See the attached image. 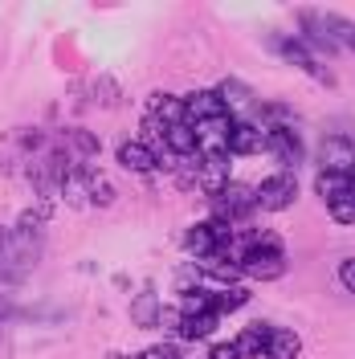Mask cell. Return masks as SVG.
<instances>
[{"label":"cell","instance_id":"2","mask_svg":"<svg viewBox=\"0 0 355 359\" xmlns=\"http://www.w3.org/2000/svg\"><path fill=\"white\" fill-rule=\"evenodd\" d=\"M233 237H237V233H233L225 221L208 217V221L192 224V229L184 233V249H188L196 262H217V257H225V253H229Z\"/></svg>","mask_w":355,"mask_h":359},{"label":"cell","instance_id":"21","mask_svg":"<svg viewBox=\"0 0 355 359\" xmlns=\"http://www.w3.org/2000/svg\"><path fill=\"white\" fill-rule=\"evenodd\" d=\"M323 21H327V29H331V37L339 41V49H351L355 53V21L339 17V13H323Z\"/></svg>","mask_w":355,"mask_h":359},{"label":"cell","instance_id":"8","mask_svg":"<svg viewBox=\"0 0 355 359\" xmlns=\"http://www.w3.org/2000/svg\"><path fill=\"white\" fill-rule=\"evenodd\" d=\"M266 127L257 118H233V135H229V156H257L266 151Z\"/></svg>","mask_w":355,"mask_h":359},{"label":"cell","instance_id":"22","mask_svg":"<svg viewBox=\"0 0 355 359\" xmlns=\"http://www.w3.org/2000/svg\"><path fill=\"white\" fill-rule=\"evenodd\" d=\"M339 286L347 294H355V257H343L339 262Z\"/></svg>","mask_w":355,"mask_h":359},{"label":"cell","instance_id":"19","mask_svg":"<svg viewBox=\"0 0 355 359\" xmlns=\"http://www.w3.org/2000/svg\"><path fill=\"white\" fill-rule=\"evenodd\" d=\"M302 351V339L286 331V327H274V335H269V359H298Z\"/></svg>","mask_w":355,"mask_h":359},{"label":"cell","instance_id":"20","mask_svg":"<svg viewBox=\"0 0 355 359\" xmlns=\"http://www.w3.org/2000/svg\"><path fill=\"white\" fill-rule=\"evenodd\" d=\"M327 212H331L335 224H355V184L343 188V192H335L327 201Z\"/></svg>","mask_w":355,"mask_h":359},{"label":"cell","instance_id":"23","mask_svg":"<svg viewBox=\"0 0 355 359\" xmlns=\"http://www.w3.org/2000/svg\"><path fill=\"white\" fill-rule=\"evenodd\" d=\"M208 359H241V351H237V343H217L208 351Z\"/></svg>","mask_w":355,"mask_h":359},{"label":"cell","instance_id":"3","mask_svg":"<svg viewBox=\"0 0 355 359\" xmlns=\"http://www.w3.org/2000/svg\"><path fill=\"white\" fill-rule=\"evenodd\" d=\"M269 45H274V53H278L282 62H290L294 69H302V74L319 78L323 86H335V74L327 69V62H323V57H319L302 37H269Z\"/></svg>","mask_w":355,"mask_h":359},{"label":"cell","instance_id":"15","mask_svg":"<svg viewBox=\"0 0 355 359\" xmlns=\"http://www.w3.org/2000/svg\"><path fill=\"white\" fill-rule=\"evenodd\" d=\"M319 172H355V143L351 139H327L323 143V159H319Z\"/></svg>","mask_w":355,"mask_h":359},{"label":"cell","instance_id":"16","mask_svg":"<svg viewBox=\"0 0 355 359\" xmlns=\"http://www.w3.org/2000/svg\"><path fill=\"white\" fill-rule=\"evenodd\" d=\"M168 306L159 302V294H139L131 302V323L135 327H143V331H156V327H163L168 323Z\"/></svg>","mask_w":355,"mask_h":359},{"label":"cell","instance_id":"13","mask_svg":"<svg viewBox=\"0 0 355 359\" xmlns=\"http://www.w3.org/2000/svg\"><path fill=\"white\" fill-rule=\"evenodd\" d=\"M217 327H221V314H213V311L180 314L176 335H180V343H200V339H213V335H217Z\"/></svg>","mask_w":355,"mask_h":359},{"label":"cell","instance_id":"24","mask_svg":"<svg viewBox=\"0 0 355 359\" xmlns=\"http://www.w3.org/2000/svg\"><path fill=\"white\" fill-rule=\"evenodd\" d=\"M13 282H21V273H17V269H13L8 262H4V257H0V290H8Z\"/></svg>","mask_w":355,"mask_h":359},{"label":"cell","instance_id":"17","mask_svg":"<svg viewBox=\"0 0 355 359\" xmlns=\"http://www.w3.org/2000/svg\"><path fill=\"white\" fill-rule=\"evenodd\" d=\"M269 335H274V327H269V323H249L233 343H237L241 359H262V355H269Z\"/></svg>","mask_w":355,"mask_h":359},{"label":"cell","instance_id":"25","mask_svg":"<svg viewBox=\"0 0 355 359\" xmlns=\"http://www.w3.org/2000/svg\"><path fill=\"white\" fill-rule=\"evenodd\" d=\"M135 359H172V351L168 347H147L143 355H135Z\"/></svg>","mask_w":355,"mask_h":359},{"label":"cell","instance_id":"4","mask_svg":"<svg viewBox=\"0 0 355 359\" xmlns=\"http://www.w3.org/2000/svg\"><path fill=\"white\" fill-rule=\"evenodd\" d=\"M262 204H257V188H249V184H229L221 196H213V217L225 224H233V221H249L253 212H257Z\"/></svg>","mask_w":355,"mask_h":359},{"label":"cell","instance_id":"18","mask_svg":"<svg viewBox=\"0 0 355 359\" xmlns=\"http://www.w3.org/2000/svg\"><path fill=\"white\" fill-rule=\"evenodd\" d=\"M217 94L225 98V111H229V118H233V114H253V111H257V98H253V94H249V86H245V82H237V78L221 82V86H217Z\"/></svg>","mask_w":355,"mask_h":359},{"label":"cell","instance_id":"12","mask_svg":"<svg viewBox=\"0 0 355 359\" xmlns=\"http://www.w3.org/2000/svg\"><path fill=\"white\" fill-rule=\"evenodd\" d=\"M298 29H302V41L311 45L314 53L323 57H331V53H339V41L331 37V29H327V21L319 17V13H298Z\"/></svg>","mask_w":355,"mask_h":359},{"label":"cell","instance_id":"7","mask_svg":"<svg viewBox=\"0 0 355 359\" xmlns=\"http://www.w3.org/2000/svg\"><path fill=\"white\" fill-rule=\"evenodd\" d=\"M192 176H196V184L208 196H221L225 188L233 184V176H229V156H196L192 159Z\"/></svg>","mask_w":355,"mask_h":359},{"label":"cell","instance_id":"9","mask_svg":"<svg viewBox=\"0 0 355 359\" xmlns=\"http://www.w3.org/2000/svg\"><path fill=\"white\" fill-rule=\"evenodd\" d=\"M266 151L278 159L282 168H290V172H294V163H302V156H307V151H302V139H298L294 127H269Z\"/></svg>","mask_w":355,"mask_h":359},{"label":"cell","instance_id":"5","mask_svg":"<svg viewBox=\"0 0 355 359\" xmlns=\"http://www.w3.org/2000/svg\"><path fill=\"white\" fill-rule=\"evenodd\" d=\"M298 201V180L294 172H269L266 180H257V204L278 212V208H290Z\"/></svg>","mask_w":355,"mask_h":359},{"label":"cell","instance_id":"26","mask_svg":"<svg viewBox=\"0 0 355 359\" xmlns=\"http://www.w3.org/2000/svg\"><path fill=\"white\" fill-rule=\"evenodd\" d=\"M13 314H17V306H13V302H8V298H0V327H4V323H8V318H13Z\"/></svg>","mask_w":355,"mask_h":359},{"label":"cell","instance_id":"10","mask_svg":"<svg viewBox=\"0 0 355 359\" xmlns=\"http://www.w3.org/2000/svg\"><path fill=\"white\" fill-rule=\"evenodd\" d=\"M114 159H119L127 172H139V176H152L159 168V156L143 143V139H123V143L114 147Z\"/></svg>","mask_w":355,"mask_h":359},{"label":"cell","instance_id":"1","mask_svg":"<svg viewBox=\"0 0 355 359\" xmlns=\"http://www.w3.org/2000/svg\"><path fill=\"white\" fill-rule=\"evenodd\" d=\"M225 257H229L233 266H241L245 278H257V282H274V278L286 273V249H282V237L269 233V229L237 233Z\"/></svg>","mask_w":355,"mask_h":359},{"label":"cell","instance_id":"6","mask_svg":"<svg viewBox=\"0 0 355 359\" xmlns=\"http://www.w3.org/2000/svg\"><path fill=\"white\" fill-rule=\"evenodd\" d=\"M196 135V156H229V135H233V118H208V123H192Z\"/></svg>","mask_w":355,"mask_h":359},{"label":"cell","instance_id":"14","mask_svg":"<svg viewBox=\"0 0 355 359\" xmlns=\"http://www.w3.org/2000/svg\"><path fill=\"white\" fill-rule=\"evenodd\" d=\"M184 107H188V123H208V118H225V98L217 90H192L188 98H184Z\"/></svg>","mask_w":355,"mask_h":359},{"label":"cell","instance_id":"11","mask_svg":"<svg viewBox=\"0 0 355 359\" xmlns=\"http://www.w3.org/2000/svg\"><path fill=\"white\" fill-rule=\"evenodd\" d=\"M147 123H156L159 131H168V127H176V123H188V107H184V98L152 94V98H147Z\"/></svg>","mask_w":355,"mask_h":359}]
</instances>
